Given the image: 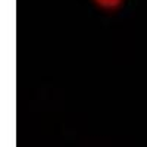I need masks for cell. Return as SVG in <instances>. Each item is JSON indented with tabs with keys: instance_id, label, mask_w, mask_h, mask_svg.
<instances>
[{
	"instance_id": "obj_1",
	"label": "cell",
	"mask_w": 147,
	"mask_h": 147,
	"mask_svg": "<svg viewBox=\"0 0 147 147\" xmlns=\"http://www.w3.org/2000/svg\"><path fill=\"white\" fill-rule=\"evenodd\" d=\"M93 2L105 10H116L124 5L125 0H93Z\"/></svg>"
}]
</instances>
